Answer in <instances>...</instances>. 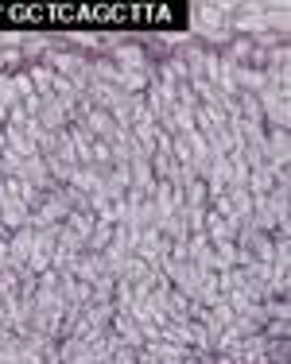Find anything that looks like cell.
Wrapping results in <instances>:
<instances>
[{
  "mask_svg": "<svg viewBox=\"0 0 291 364\" xmlns=\"http://www.w3.org/2000/svg\"><path fill=\"white\" fill-rule=\"evenodd\" d=\"M109 58L117 63V70H144V74L156 70L148 47H144L140 39H128V36H125L121 43H113V47H109Z\"/></svg>",
  "mask_w": 291,
  "mask_h": 364,
  "instance_id": "cell-1",
  "label": "cell"
},
{
  "mask_svg": "<svg viewBox=\"0 0 291 364\" xmlns=\"http://www.w3.org/2000/svg\"><path fill=\"white\" fill-rule=\"evenodd\" d=\"M66 218H70V205H66L63 186H58V190H51V194H43L39 210L31 213V229H51V225H63Z\"/></svg>",
  "mask_w": 291,
  "mask_h": 364,
  "instance_id": "cell-2",
  "label": "cell"
},
{
  "mask_svg": "<svg viewBox=\"0 0 291 364\" xmlns=\"http://www.w3.org/2000/svg\"><path fill=\"white\" fill-rule=\"evenodd\" d=\"M55 240H58V225H51V229H36V245H31V256H28V267L36 275L51 267V259H55Z\"/></svg>",
  "mask_w": 291,
  "mask_h": 364,
  "instance_id": "cell-3",
  "label": "cell"
},
{
  "mask_svg": "<svg viewBox=\"0 0 291 364\" xmlns=\"http://www.w3.org/2000/svg\"><path fill=\"white\" fill-rule=\"evenodd\" d=\"M28 221H31L28 205H23L20 198H12V194L4 190V198H0V225H4L8 232H16V229H23Z\"/></svg>",
  "mask_w": 291,
  "mask_h": 364,
  "instance_id": "cell-4",
  "label": "cell"
},
{
  "mask_svg": "<svg viewBox=\"0 0 291 364\" xmlns=\"http://www.w3.org/2000/svg\"><path fill=\"white\" fill-rule=\"evenodd\" d=\"M20 178H28L36 190H43V194H51V190H58V182L51 178V171H47V159H43V155H31V159H23V171H20Z\"/></svg>",
  "mask_w": 291,
  "mask_h": 364,
  "instance_id": "cell-5",
  "label": "cell"
},
{
  "mask_svg": "<svg viewBox=\"0 0 291 364\" xmlns=\"http://www.w3.org/2000/svg\"><path fill=\"white\" fill-rule=\"evenodd\" d=\"M31 245H36V229H31V221H28L23 229H16L12 237H8V248H12V272H20V267H28Z\"/></svg>",
  "mask_w": 291,
  "mask_h": 364,
  "instance_id": "cell-6",
  "label": "cell"
},
{
  "mask_svg": "<svg viewBox=\"0 0 291 364\" xmlns=\"http://www.w3.org/2000/svg\"><path fill=\"white\" fill-rule=\"evenodd\" d=\"M70 272H74V279H78V283L93 287V283H97L101 275H105V259H101L97 252H82V256L70 264Z\"/></svg>",
  "mask_w": 291,
  "mask_h": 364,
  "instance_id": "cell-7",
  "label": "cell"
},
{
  "mask_svg": "<svg viewBox=\"0 0 291 364\" xmlns=\"http://www.w3.org/2000/svg\"><path fill=\"white\" fill-rule=\"evenodd\" d=\"M66 186L82 190V194H101L105 190V175H101L97 167H70V178H66Z\"/></svg>",
  "mask_w": 291,
  "mask_h": 364,
  "instance_id": "cell-8",
  "label": "cell"
},
{
  "mask_svg": "<svg viewBox=\"0 0 291 364\" xmlns=\"http://www.w3.org/2000/svg\"><path fill=\"white\" fill-rule=\"evenodd\" d=\"M78 124L85 128V132H90L93 136V140H109V136H113V117H109V112L105 109H97V105H93L90 112H85V117L78 120Z\"/></svg>",
  "mask_w": 291,
  "mask_h": 364,
  "instance_id": "cell-9",
  "label": "cell"
},
{
  "mask_svg": "<svg viewBox=\"0 0 291 364\" xmlns=\"http://www.w3.org/2000/svg\"><path fill=\"white\" fill-rule=\"evenodd\" d=\"M23 70H28V77H31V85H36V93L39 97H51V85H55V70H51V66H43V63H31V66H23Z\"/></svg>",
  "mask_w": 291,
  "mask_h": 364,
  "instance_id": "cell-10",
  "label": "cell"
},
{
  "mask_svg": "<svg viewBox=\"0 0 291 364\" xmlns=\"http://www.w3.org/2000/svg\"><path fill=\"white\" fill-rule=\"evenodd\" d=\"M113 229L117 225H109V221H97L93 225V232H90V240H85V252H105L109 245H113Z\"/></svg>",
  "mask_w": 291,
  "mask_h": 364,
  "instance_id": "cell-11",
  "label": "cell"
},
{
  "mask_svg": "<svg viewBox=\"0 0 291 364\" xmlns=\"http://www.w3.org/2000/svg\"><path fill=\"white\" fill-rule=\"evenodd\" d=\"M260 337H268V341H291V318H268L260 326Z\"/></svg>",
  "mask_w": 291,
  "mask_h": 364,
  "instance_id": "cell-12",
  "label": "cell"
},
{
  "mask_svg": "<svg viewBox=\"0 0 291 364\" xmlns=\"http://www.w3.org/2000/svg\"><path fill=\"white\" fill-rule=\"evenodd\" d=\"M148 272H152V267H148V264H144L140 256L132 252V256H125V272L117 275V279H128V283H140V279H144V275H148Z\"/></svg>",
  "mask_w": 291,
  "mask_h": 364,
  "instance_id": "cell-13",
  "label": "cell"
},
{
  "mask_svg": "<svg viewBox=\"0 0 291 364\" xmlns=\"http://www.w3.org/2000/svg\"><path fill=\"white\" fill-rule=\"evenodd\" d=\"M213 259H218V272L237 267V245L233 240H218V245H213Z\"/></svg>",
  "mask_w": 291,
  "mask_h": 364,
  "instance_id": "cell-14",
  "label": "cell"
},
{
  "mask_svg": "<svg viewBox=\"0 0 291 364\" xmlns=\"http://www.w3.org/2000/svg\"><path fill=\"white\" fill-rule=\"evenodd\" d=\"M20 171H23V155H16V151L0 155V178H20Z\"/></svg>",
  "mask_w": 291,
  "mask_h": 364,
  "instance_id": "cell-15",
  "label": "cell"
},
{
  "mask_svg": "<svg viewBox=\"0 0 291 364\" xmlns=\"http://www.w3.org/2000/svg\"><path fill=\"white\" fill-rule=\"evenodd\" d=\"M132 302H136V294H132V283H128V279H117V287H113V306H117V310H125V314H128V306H132Z\"/></svg>",
  "mask_w": 291,
  "mask_h": 364,
  "instance_id": "cell-16",
  "label": "cell"
},
{
  "mask_svg": "<svg viewBox=\"0 0 291 364\" xmlns=\"http://www.w3.org/2000/svg\"><path fill=\"white\" fill-rule=\"evenodd\" d=\"M245 283V275H241V267H226V272H218V291L221 294H229V291H237Z\"/></svg>",
  "mask_w": 291,
  "mask_h": 364,
  "instance_id": "cell-17",
  "label": "cell"
},
{
  "mask_svg": "<svg viewBox=\"0 0 291 364\" xmlns=\"http://www.w3.org/2000/svg\"><path fill=\"white\" fill-rule=\"evenodd\" d=\"M268 364H291V341H268Z\"/></svg>",
  "mask_w": 291,
  "mask_h": 364,
  "instance_id": "cell-18",
  "label": "cell"
},
{
  "mask_svg": "<svg viewBox=\"0 0 291 364\" xmlns=\"http://www.w3.org/2000/svg\"><path fill=\"white\" fill-rule=\"evenodd\" d=\"M183 205H210V198H206V182L194 178L191 186H186V202H183Z\"/></svg>",
  "mask_w": 291,
  "mask_h": 364,
  "instance_id": "cell-19",
  "label": "cell"
},
{
  "mask_svg": "<svg viewBox=\"0 0 291 364\" xmlns=\"http://www.w3.org/2000/svg\"><path fill=\"white\" fill-rule=\"evenodd\" d=\"M113 287H117L113 275H101V279L93 283V302H113Z\"/></svg>",
  "mask_w": 291,
  "mask_h": 364,
  "instance_id": "cell-20",
  "label": "cell"
},
{
  "mask_svg": "<svg viewBox=\"0 0 291 364\" xmlns=\"http://www.w3.org/2000/svg\"><path fill=\"white\" fill-rule=\"evenodd\" d=\"M12 77V90H16V97H31V93H36V85H31V77H28V70H16V74H8Z\"/></svg>",
  "mask_w": 291,
  "mask_h": 364,
  "instance_id": "cell-21",
  "label": "cell"
},
{
  "mask_svg": "<svg viewBox=\"0 0 291 364\" xmlns=\"http://www.w3.org/2000/svg\"><path fill=\"white\" fill-rule=\"evenodd\" d=\"M264 310H268V318H291V299H268Z\"/></svg>",
  "mask_w": 291,
  "mask_h": 364,
  "instance_id": "cell-22",
  "label": "cell"
},
{
  "mask_svg": "<svg viewBox=\"0 0 291 364\" xmlns=\"http://www.w3.org/2000/svg\"><path fill=\"white\" fill-rule=\"evenodd\" d=\"M109 364H136V349H128V345H117V353H113V360Z\"/></svg>",
  "mask_w": 291,
  "mask_h": 364,
  "instance_id": "cell-23",
  "label": "cell"
},
{
  "mask_svg": "<svg viewBox=\"0 0 291 364\" xmlns=\"http://www.w3.org/2000/svg\"><path fill=\"white\" fill-rule=\"evenodd\" d=\"M66 364H97V360H93V353H90V345H85V349H78V353H74V357H70V360H66Z\"/></svg>",
  "mask_w": 291,
  "mask_h": 364,
  "instance_id": "cell-24",
  "label": "cell"
},
{
  "mask_svg": "<svg viewBox=\"0 0 291 364\" xmlns=\"http://www.w3.org/2000/svg\"><path fill=\"white\" fill-rule=\"evenodd\" d=\"M12 337H16V333H12V329H8V322H0V349H4V345L12 341Z\"/></svg>",
  "mask_w": 291,
  "mask_h": 364,
  "instance_id": "cell-25",
  "label": "cell"
},
{
  "mask_svg": "<svg viewBox=\"0 0 291 364\" xmlns=\"http://www.w3.org/2000/svg\"><path fill=\"white\" fill-rule=\"evenodd\" d=\"M4 314H8V299L0 294V322H4Z\"/></svg>",
  "mask_w": 291,
  "mask_h": 364,
  "instance_id": "cell-26",
  "label": "cell"
},
{
  "mask_svg": "<svg viewBox=\"0 0 291 364\" xmlns=\"http://www.w3.org/2000/svg\"><path fill=\"white\" fill-rule=\"evenodd\" d=\"M4 124H8V109L0 105V132H4Z\"/></svg>",
  "mask_w": 291,
  "mask_h": 364,
  "instance_id": "cell-27",
  "label": "cell"
},
{
  "mask_svg": "<svg viewBox=\"0 0 291 364\" xmlns=\"http://www.w3.org/2000/svg\"><path fill=\"white\" fill-rule=\"evenodd\" d=\"M0 74H8V63H4V50H0Z\"/></svg>",
  "mask_w": 291,
  "mask_h": 364,
  "instance_id": "cell-28",
  "label": "cell"
},
{
  "mask_svg": "<svg viewBox=\"0 0 291 364\" xmlns=\"http://www.w3.org/2000/svg\"><path fill=\"white\" fill-rule=\"evenodd\" d=\"M8 151V140H4V132H0V155H4Z\"/></svg>",
  "mask_w": 291,
  "mask_h": 364,
  "instance_id": "cell-29",
  "label": "cell"
}]
</instances>
